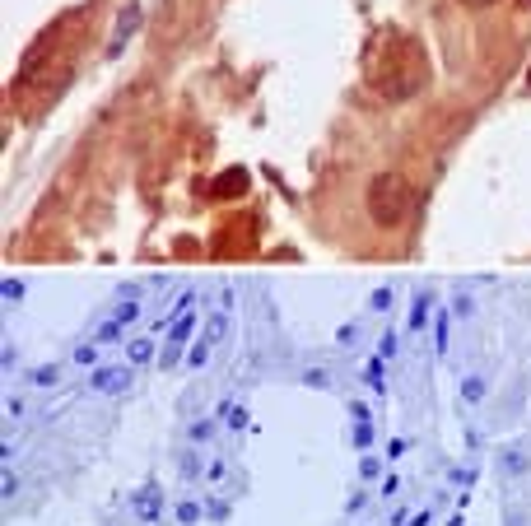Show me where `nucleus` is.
I'll return each mask as SVG.
<instances>
[{
	"label": "nucleus",
	"mask_w": 531,
	"mask_h": 526,
	"mask_svg": "<svg viewBox=\"0 0 531 526\" xmlns=\"http://www.w3.org/2000/svg\"><path fill=\"white\" fill-rule=\"evenodd\" d=\"M424 80H429L424 52H420V47H415L410 38L392 33V38L382 42V61L373 66V89H378L382 98L401 103V98H415V94H420Z\"/></svg>",
	"instance_id": "f257e3e1"
},
{
	"label": "nucleus",
	"mask_w": 531,
	"mask_h": 526,
	"mask_svg": "<svg viewBox=\"0 0 531 526\" xmlns=\"http://www.w3.org/2000/svg\"><path fill=\"white\" fill-rule=\"evenodd\" d=\"M364 210L378 229H396L410 215V182L401 173H373L364 187Z\"/></svg>",
	"instance_id": "f03ea898"
},
{
	"label": "nucleus",
	"mask_w": 531,
	"mask_h": 526,
	"mask_svg": "<svg viewBox=\"0 0 531 526\" xmlns=\"http://www.w3.org/2000/svg\"><path fill=\"white\" fill-rule=\"evenodd\" d=\"M122 382H126V368H103V373H94L98 392H112V387H122Z\"/></svg>",
	"instance_id": "7ed1b4c3"
},
{
	"label": "nucleus",
	"mask_w": 531,
	"mask_h": 526,
	"mask_svg": "<svg viewBox=\"0 0 531 526\" xmlns=\"http://www.w3.org/2000/svg\"><path fill=\"white\" fill-rule=\"evenodd\" d=\"M150 354H154L150 340H136V345H131V359H136V364H140V359H150Z\"/></svg>",
	"instance_id": "20e7f679"
},
{
	"label": "nucleus",
	"mask_w": 531,
	"mask_h": 526,
	"mask_svg": "<svg viewBox=\"0 0 531 526\" xmlns=\"http://www.w3.org/2000/svg\"><path fill=\"white\" fill-rule=\"evenodd\" d=\"M177 517H182V522H196V517H201V508H196V503H182V508H177Z\"/></svg>",
	"instance_id": "39448f33"
},
{
	"label": "nucleus",
	"mask_w": 531,
	"mask_h": 526,
	"mask_svg": "<svg viewBox=\"0 0 531 526\" xmlns=\"http://www.w3.org/2000/svg\"><path fill=\"white\" fill-rule=\"evenodd\" d=\"M462 5H471V10H490V5H499V0H462Z\"/></svg>",
	"instance_id": "423d86ee"
}]
</instances>
